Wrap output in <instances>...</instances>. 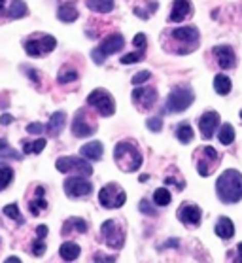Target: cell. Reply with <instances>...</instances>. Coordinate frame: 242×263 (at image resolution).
Returning a JSON list of instances; mask_svg holds the SVG:
<instances>
[{
  "label": "cell",
  "instance_id": "1f68e13d",
  "mask_svg": "<svg viewBox=\"0 0 242 263\" xmlns=\"http://www.w3.org/2000/svg\"><path fill=\"white\" fill-rule=\"evenodd\" d=\"M218 140L224 146H231V144L235 142V127L231 125V123H224V125L219 127Z\"/></svg>",
  "mask_w": 242,
  "mask_h": 263
},
{
  "label": "cell",
  "instance_id": "2e32d148",
  "mask_svg": "<svg viewBox=\"0 0 242 263\" xmlns=\"http://www.w3.org/2000/svg\"><path fill=\"white\" fill-rule=\"evenodd\" d=\"M95 131H97V127H95L93 123H89L85 112H83V110H78L76 118L72 121V135L78 138H85V137L95 135Z\"/></svg>",
  "mask_w": 242,
  "mask_h": 263
},
{
  "label": "cell",
  "instance_id": "83f0119b",
  "mask_svg": "<svg viewBox=\"0 0 242 263\" xmlns=\"http://www.w3.org/2000/svg\"><path fill=\"white\" fill-rule=\"evenodd\" d=\"M87 8L97 13H110L114 10V0H87Z\"/></svg>",
  "mask_w": 242,
  "mask_h": 263
},
{
  "label": "cell",
  "instance_id": "bcb514c9",
  "mask_svg": "<svg viewBox=\"0 0 242 263\" xmlns=\"http://www.w3.org/2000/svg\"><path fill=\"white\" fill-rule=\"evenodd\" d=\"M8 148H10V144H8L6 138H0V154H2L4 149H8Z\"/></svg>",
  "mask_w": 242,
  "mask_h": 263
},
{
  "label": "cell",
  "instance_id": "7a4b0ae2",
  "mask_svg": "<svg viewBox=\"0 0 242 263\" xmlns=\"http://www.w3.org/2000/svg\"><path fill=\"white\" fill-rule=\"evenodd\" d=\"M114 161L123 173H136L142 167L144 157L133 140H119L114 148Z\"/></svg>",
  "mask_w": 242,
  "mask_h": 263
},
{
  "label": "cell",
  "instance_id": "7402d4cb",
  "mask_svg": "<svg viewBox=\"0 0 242 263\" xmlns=\"http://www.w3.org/2000/svg\"><path fill=\"white\" fill-rule=\"evenodd\" d=\"M216 235H218L219 239L224 240H229L235 237V226H233V221L227 218V216H221L218 221H216Z\"/></svg>",
  "mask_w": 242,
  "mask_h": 263
},
{
  "label": "cell",
  "instance_id": "681fc988",
  "mask_svg": "<svg viewBox=\"0 0 242 263\" xmlns=\"http://www.w3.org/2000/svg\"><path fill=\"white\" fill-rule=\"evenodd\" d=\"M0 13H6V8H4V0H0Z\"/></svg>",
  "mask_w": 242,
  "mask_h": 263
},
{
  "label": "cell",
  "instance_id": "ab89813d",
  "mask_svg": "<svg viewBox=\"0 0 242 263\" xmlns=\"http://www.w3.org/2000/svg\"><path fill=\"white\" fill-rule=\"evenodd\" d=\"M140 212L146 216H157V212H155V209L150 204V201H146V199H142L140 201Z\"/></svg>",
  "mask_w": 242,
  "mask_h": 263
},
{
  "label": "cell",
  "instance_id": "74e56055",
  "mask_svg": "<svg viewBox=\"0 0 242 263\" xmlns=\"http://www.w3.org/2000/svg\"><path fill=\"white\" fill-rule=\"evenodd\" d=\"M150 78H152V72H150V70H142V72H138L136 76H133V78H131V84H133V85H140V84H144V82H148Z\"/></svg>",
  "mask_w": 242,
  "mask_h": 263
},
{
  "label": "cell",
  "instance_id": "7bdbcfd3",
  "mask_svg": "<svg viewBox=\"0 0 242 263\" xmlns=\"http://www.w3.org/2000/svg\"><path fill=\"white\" fill-rule=\"evenodd\" d=\"M93 261H116V256H95Z\"/></svg>",
  "mask_w": 242,
  "mask_h": 263
},
{
  "label": "cell",
  "instance_id": "8fae6325",
  "mask_svg": "<svg viewBox=\"0 0 242 263\" xmlns=\"http://www.w3.org/2000/svg\"><path fill=\"white\" fill-rule=\"evenodd\" d=\"M87 176H70L65 180V193L70 199H80V197H89L93 193V184L85 180Z\"/></svg>",
  "mask_w": 242,
  "mask_h": 263
},
{
  "label": "cell",
  "instance_id": "816d5d0a",
  "mask_svg": "<svg viewBox=\"0 0 242 263\" xmlns=\"http://www.w3.org/2000/svg\"><path fill=\"white\" fill-rule=\"evenodd\" d=\"M240 120H242V110H240Z\"/></svg>",
  "mask_w": 242,
  "mask_h": 263
},
{
  "label": "cell",
  "instance_id": "f546056e",
  "mask_svg": "<svg viewBox=\"0 0 242 263\" xmlns=\"http://www.w3.org/2000/svg\"><path fill=\"white\" fill-rule=\"evenodd\" d=\"M174 135H176V138L182 144H189L193 140V129H191V125L185 123V121H183V123H178L176 129H174Z\"/></svg>",
  "mask_w": 242,
  "mask_h": 263
},
{
  "label": "cell",
  "instance_id": "7c38bea8",
  "mask_svg": "<svg viewBox=\"0 0 242 263\" xmlns=\"http://www.w3.org/2000/svg\"><path fill=\"white\" fill-rule=\"evenodd\" d=\"M169 36H171L174 42L183 44L185 49H188V53L195 51L197 46H199V30H197V27H180V29H172L171 32H169Z\"/></svg>",
  "mask_w": 242,
  "mask_h": 263
},
{
  "label": "cell",
  "instance_id": "ac0fdd59",
  "mask_svg": "<svg viewBox=\"0 0 242 263\" xmlns=\"http://www.w3.org/2000/svg\"><path fill=\"white\" fill-rule=\"evenodd\" d=\"M219 125V114L218 112H214V110H208L204 114L201 116V120H199V129H201V137L202 138H212L216 129Z\"/></svg>",
  "mask_w": 242,
  "mask_h": 263
},
{
  "label": "cell",
  "instance_id": "ee69618b",
  "mask_svg": "<svg viewBox=\"0 0 242 263\" xmlns=\"http://www.w3.org/2000/svg\"><path fill=\"white\" fill-rule=\"evenodd\" d=\"M36 235H38L40 239H46V235H47V228H46V226H38V229H36Z\"/></svg>",
  "mask_w": 242,
  "mask_h": 263
},
{
  "label": "cell",
  "instance_id": "4dcf8cb0",
  "mask_svg": "<svg viewBox=\"0 0 242 263\" xmlns=\"http://www.w3.org/2000/svg\"><path fill=\"white\" fill-rule=\"evenodd\" d=\"M46 138H36V140H21V148L25 154H40L46 148Z\"/></svg>",
  "mask_w": 242,
  "mask_h": 263
},
{
  "label": "cell",
  "instance_id": "60d3db41",
  "mask_svg": "<svg viewBox=\"0 0 242 263\" xmlns=\"http://www.w3.org/2000/svg\"><path fill=\"white\" fill-rule=\"evenodd\" d=\"M23 72H27V76H29V78L32 80V82H34V85H40L42 84V82H40V76H38L40 72H36L34 68H30V66H23Z\"/></svg>",
  "mask_w": 242,
  "mask_h": 263
},
{
  "label": "cell",
  "instance_id": "484cf974",
  "mask_svg": "<svg viewBox=\"0 0 242 263\" xmlns=\"http://www.w3.org/2000/svg\"><path fill=\"white\" fill-rule=\"evenodd\" d=\"M27 13H29V8H27V4H25L23 0H12L10 8L6 10V15L10 19H21Z\"/></svg>",
  "mask_w": 242,
  "mask_h": 263
},
{
  "label": "cell",
  "instance_id": "e0dca14e",
  "mask_svg": "<svg viewBox=\"0 0 242 263\" xmlns=\"http://www.w3.org/2000/svg\"><path fill=\"white\" fill-rule=\"evenodd\" d=\"M191 15H193V4H191V0H174L169 21L171 23H182L183 19L191 17Z\"/></svg>",
  "mask_w": 242,
  "mask_h": 263
},
{
  "label": "cell",
  "instance_id": "52a82bcc",
  "mask_svg": "<svg viewBox=\"0 0 242 263\" xmlns=\"http://www.w3.org/2000/svg\"><path fill=\"white\" fill-rule=\"evenodd\" d=\"M57 48V40L51 34L32 36L25 42V51L29 57H42V55L51 53Z\"/></svg>",
  "mask_w": 242,
  "mask_h": 263
},
{
  "label": "cell",
  "instance_id": "6da1fadb",
  "mask_svg": "<svg viewBox=\"0 0 242 263\" xmlns=\"http://www.w3.org/2000/svg\"><path fill=\"white\" fill-rule=\"evenodd\" d=\"M218 199L225 204H235L242 201V174L235 168H227L219 174L216 182Z\"/></svg>",
  "mask_w": 242,
  "mask_h": 263
},
{
  "label": "cell",
  "instance_id": "5b68a950",
  "mask_svg": "<svg viewBox=\"0 0 242 263\" xmlns=\"http://www.w3.org/2000/svg\"><path fill=\"white\" fill-rule=\"evenodd\" d=\"M125 201H127V193L119 184L116 182H110L99 192V203L104 206V209H119L123 206Z\"/></svg>",
  "mask_w": 242,
  "mask_h": 263
},
{
  "label": "cell",
  "instance_id": "ffe728a7",
  "mask_svg": "<svg viewBox=\"0 0 242 263\" xmlns=\"http://www.w3.org/2000/svg\"><path fill=\"white\" fill-rule=\"evenodd\" d=\"M47 209V201H46V190L42 187V185H38L34 190V199L29 203V210H30V214H42L44 210Z\"/></svg>",
  "mask_w": 242,
  "mask_h": 263
},
{
  "label": "cell",
  "instance_id": "9c48e42d",
  "mask_svg": "<svg viewBox=\"0 0 242 263\" xmlns=\"http://www.w3.org/2000/svg\"><path fill=\"white\" fill-rule=\"evenodd\" d=\"M101 235L102 239L106 240V245L114 250L123 248L125 245V229L119 226V221L116 220H106L101 226Z\"/></svg>",
  "mask_w": 242,
  "mask_h": 263
},
{
  "label": "cell",
  "instance_id": "8d00e7d4",
  "mask_svg": "<svg viewBox=\"0 0 242 263\" xmlns=\"http://www.w3.org/2000/svg\"><path fill=\"white\" fill-rule=\"evenodd\" d=\"M30 252H32V256H36V257H40V256H44L46 254V242H44V239H38L32 242V246H30Z\"/></svg>",
  "mask_w": 242,
  "mask_h": 263
},
{
  "label": "cell",
  "instance_id": "ba28073f",
  "mask_svg": "<svg viewBox=\"0 0 242 263\" xmlns=\"http://www.w3.org/2000/svg\"><path fill=\"white\" fill-rule=\"evenodd\" d=\"M55 168H57L59 173H76V174H82V176H91V174H93V167L83 159V156L82 157H74V156L59 157V159L55 161Z\"/></svg>",
  "mask_w": 242,
  "mask_h": 263
},
{
  "label": "cell",
  "instance_id": "f907efd6",
  "mask_svg": "<svg viewBox=\"0 0 242 263\" xmlns=\"http://www.w3.org/2000/svg\"><path fill=\"white\" fill-rule=\"evenodd\" d=\"M148 178H150L148 174H142V176H140V178H138V180H140V182H146V180H148Z\"/></svg>",
  "mask_w": 242,
  "mask_h": 263
},
{
  "label": "cell",
  "instance_id": "f35d334b",
  "mask_svg": "<svg viewBox=\"0 0 242 263\" xmlns=\"http://www.w3.org/2000/svg\"><path fill=\"white\" fill-rule=\"evenodd\" d=\"M146 127L152 133H159L163 129V120L161 118H150V120H146Z\"/></svg>",
  "mask_w": 242,
  "mask_h": 263
},
{
  "label": "cell",
  "instance_id": "8992f818",
  "mask_svg": "<svg viewBox=\"0 0 242 263\" xmlns=\"http://www.w3.org/2000/svg\"><path fill=\"white\" fill-rule=\"evenodd\" d=\"M87 104L91 108H95L102 118H110L116 112V102H114V97L108 93L106 89H95L89 93L87 97Z\"/></svg>",
  "mask_w": 242,
  "mask_h": 263
},
{
  "label": "cell",
  "instance_id": "f1b7e54d",
  "mask_svg": "<svg viewBox=\"0 0 242 263\" xmlns=\"http://www.w3.org/2000/svg\"><path fill=\"white\" fill-rule=\"evenodd\" d=\"M80 78V74H78L76 68H72V66H63L57 74V82L61 85H66V84H72V82H76Z\"/></svg>",
  "mask_w": 242,
  "mask_h": 263
},
{
  "label": "cell",
  "instance_id": "7dc6e473",
  "mask_svg": "<svg viewBox=\"0 0 242 263\" xmlns=\"http://www.w3.org/2000/svg\"><path fill=\"white\" fill-rule=\"evenodd\" d=\"M231 259H235L236 263H242V242L238 245V254H236V257H231Z\"/></svg>",
  "mask_w": 242,
  "mask_h": 263
},
{
  "label": "cell",
  "instance_id": "9a60e30c",
  "mask_svg": "<svg viewBox=\"0 0 242 263\" xmlns=\"http://www.w3.org/2000/svg\"><path fill=\"white\" fill-rule=\"evenodd\" d=\"M212 55L216 57V63L219 65V68H224V70L235 68L236 55L231 46H216V48H212Z\"/></svg>",
  "mask_w": 242,
  "mask_h": 263
},
{
  "label": "cell",
  "instance_id": "4fadbf2b",
  "mask_svg": "<svg viewBox=\"0 0 242 263\" xmlns=\"http://www.w3.org/2000/svg\"><path fill=\"white\" fill-rule=\"evenodd\" d=\"M131 99H133V102H135L140 110H150V108L155 106L159 95H157V89H155V87H136V89L133 91Z\"/></svg>",
  "mask_w": 242,
  "mask_h": 263
},
{
  "label": "cell",
  "instance_id": "44dd1931",
  "mask_svg": "<svg viewBox=\"0 0 242 263\" xmlns=\"http://www.w3.org/2000/svg\"><path fill=\"white\" fill-rule=\"evenodd\" d=\"M65 127H66V114L65 112H55V114L49 118V121H47L46 129L51 137H59Z\"/></svg>",
  "mask_w": 242,
  "mask_h": 263
},
{
  "label": "cell",
  "instance_id": "d590c367",
  "mask_svg": "<svg viewBox=\"0 0 242 263\" xmlns=\"http://www.w3.org/2000/svg\"><path fill=\"white\" fill-rule=\"evenodd\" d=\"M4 216H8V218L15 220L17 223H25V218L21 216V212H19V206L15 203L6 204V206H4Z\"/></svg>",
  "mask_w": 242,
  "mask_h": 263
},
{
  "label": "cell",
  "instance_id": "b9f144b4",
  "mask_svg": "<svg viewBox=\"0 0 242 263\" xmlns=\"http://www.w3.org/2000/svg\"><path fill=\"white\" fill-rule=\"evenodd\" d=\"M42 131H44V125H42V123H29V125H27V133H29V135H40Z\"/></svg>",
  "mask_w": 242,
  "mask_h": 263
},
{
  "label": "cell",
  "instance_id": "f6af8a7d",
  "mask_svg": "<svg viewBox=\"0 0 242 263\" xmlns=\"http://www.w3.org/2000/svg\"><path fill=\"white\" fill-rule=\"evenodd\" d=\"M12 121H13V118L10 114H2V118H0V123H2V125H10Z\"/></svg>",
  "mask_w": 242,
  "mask_h": 263
},
{
  "label": "cell",
  "instance_id": "c3c4849f",
  "mask_svg": "<svg viewBox=\"0 0 242 263\" xmlns=\"http://www.w3.org/2000/svg\"><path fill=\"white\" fill-rule=\"evenodd\" d=\"M19 261H21L19 257H8L6 259V263H19Z\"/></svg>",
  "mask_w": 242,
  "mask_h": 263
},
{
  "label": "cell",
  "instance_id": "30bf717a",
  "mask_svg": "<svg viewBox=\"0 0 242 263\" xmlns=\"http://www.w3.org/2000/svg\"><path fill=\"white\" fill-rule=\"evenodd\" d=\"M218 161L219 154L212 146L199 148V152H197V173H199V176H202V178L210 176L212 171L216 168V165H218Z\"/></svg>",
  "mask_w": 242,
  "mask_h": 263
},
{
  "label": "cell",
  "instance_id": "d6986e66",
  "mask_svg": "<svg viewBox=\"0 0 242 263\" xmlns=\"http://www.w3.org/2000/svg\"><path fill=\"white\" fill-rule=\"evenodd\" d=\"M80 154L85 159H89V161H101L102 156H104V146L99 140H93V142L83 144L82 148H80Z\"/></svg>",
  "mask_w": 242,
  "mask_h": 263
},
{
  "label": "cell",
  "instance_id": "5bb4252c",
  "mask_svg": "<svg viewBox=\"0 0 242 263\" xmlns=\"http://www.w3.org/2000/svg\"><path fill=\"white\" fill-rule=\"evenodd\" d=\"M178 220L185 223V226H199L202 220V210L197 206L195 203H183L178 209Z\"/></svg>",
  "mask_w": 242,
  "mask_h": 263
},
{
  "label": "cell",
  "instance_id": "277c9868",
  "mask_svg": "<svg viewBox=\"0 0 242 263\" xmlns=\"http://www.w3.org/2000/svg\"><path fill=\"white\" fill-rule=\"evenodd\" d=\"M195 101V93L189 89V87H176L169 93L166 99V112L171 114H180L183 110H188Z\"/></svg>",
  "mask_w": 242,
  "mask_h": 263
},
{
  "label": "cell",
  "instance_id": "e575fe53",
  "mask_svg": "<svg viewBox=\"0 0 242 263\" xmlns=\"http://www.w3.org/2000/svg\"><path fill=\"white\" fill-rule=\"evenodd\" d=\"M144 55H146V48H136L135 53H127L121 57V65H135V63H138V61L144 59Z\"/></svg>",
  "mask_w": 242,
  "mask_h": 263
},
{
  "label": "cell",
  "instance_id": "d6a6232c",
  "mask_svg": "<svg viewBox=\"0 0 242 263\" xmlns=\"http://www.w3.org/2000/svg\"><path fill=\"white\" fill-rule=\"evenodd\" d=\"M13 180V168L8 163L0 161V192H4Z\"/></svg>",
  "mask_w": 242,
  "mask_h": 263
},
{
  "label": "cell",
  "instance_id": "836d02e7",
  "mask_svg": "<svg viewBox=\"0 0 242 263\" xmlns=\"http://www.w3.org/2000/svg\"><path fill=\"white\" fill-rule=\"evenodd\" d=\"M171 201H172V195L166 187H157L154 192V203L157 204V206H169Z\"/></svg>",
  "mask_w": 242,
  "mask_h": 263
},
{
  "label": "cell",
  "instance_id": "d4e9b609",
  "mask_svg": "<svg viewBox=\"0 0 242 263\" xmlns=\"http://www.w3.org/2000/svg\"><path fill=\"white\" fill-rule=\"evenodd\" d=\"M78 10L74 4H70V2H66V4H63V6H59V10H57V17H59V21H63V23H74L78 19Z\"/></svg>",
  "mask_w": 242,
  "mask_h": 263
},
{
  "label": "cell",
  "instance_id": "3957f363",
  "mask_svg": "<svg viewBox=\"0 0 242 263\" xmlns=\"http://www.w3.org/2000/svg\"><path fill=\"white\" fill-rule=\"evenodd\" d=\"M123 46H125V38L119 34V32H116V34H110L108 38H104V40L91 51V57H93V61L97 65H104L106 57L121 51Z\"/></svg>",
  "mask_w": 242,
  "mask_h": 263
},
{
  "label": "cell",
  "instance_id": "603a6c76",
  "mask_svg": "<svg viewBox=\"0 0 242 263\" xmlns=\"http://www.w3.org/2000/svg\"><path fill=\"white\" fill-rule=\"evenodd\" d=\"M82 254V248H80V245H76V242H70V240H66V242H63L59 248V256L63 261H74V259H78V256Z\"/></svg>",
  "mask_w": 242,
  "mask_h": 263
},
{
  "label": "cell",
  "instance_id": "cb8c5ba5",
  "mask_svg": "<svg viewBox=\"0 0 242 263\" xmlns=\"http://www.w3.org/2000/svg\"><path fill=\"white\" fill-rule=\"evenodd\" d=\"M72 231H76V233H87V221L83 220V218H68L65 221L63 229H61V233L66 237Z\"/></svg>",
  "mask_w": 242,
  "mask_h": 263
},
{
  "label": "cell",
  "instance_id": "4316f807",
  "mask_svg": "<svg viewBox=\"0 0 242 263\" xmlns=\"http://www.w3.org/2000/svg\"><path fill=\"white\" fill-rule=\"evenodd\" d=\"M214 89L218 95H229L231 89H233V84H231V80L225 76V74H218L216 78H214Z\"/></svg>",
  "mask_w": 242,
  "mask_h": 263
}]
</instances>
